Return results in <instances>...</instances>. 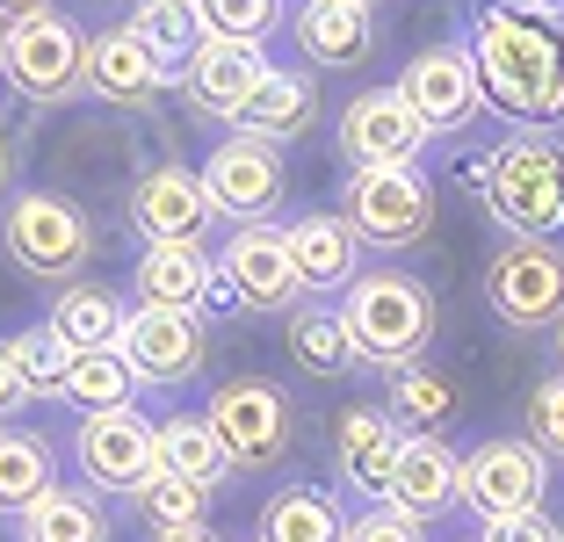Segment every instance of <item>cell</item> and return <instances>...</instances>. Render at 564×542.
I'll use <instances>...</instances> for the list:
<instances>
[{"instance_id":"1","label":"cell","mask_w":564,"mask_h":542,"mask_svg":"<svg viewBox=\"0 0 564 542\" xmlns=\"http://www.w3.org/2000/svg\"><path fill=\"white\" fill-rule=\"evenodd\" d=\"M470 58L485 80V109L514 131H564V22L535 15L521 0H478L470 15Z\"/></svg>"},{"instance_id":"2","label":"cell","mask_w":564,"mask_h":542,"mask_svg":"<svg viewBox=\"0 0 564 542\" xmlns=\"http://www.w3.org/2000/svg\"><path fill=\"white\" fill-rule=\"evenodd\" d=\"M485 210L507 239H564V131H507L485 152Z\"/></svg>"},{"instance_id":"3","label":"cell","mask_w":564,"mask_h":542,"mask_svg":"<svg viewBox=\"0 0 564 542\" xmlns=\"http://www.w3.org/2000/svg\"><path fill=\"white\" fill-rule=\"evenodd\" d=\"M340 318L362 347V369L377 377L420 369V355L434 347V290L405 268H362V282L340 296Z\"/></svg>"},{"instance_id":"4","label":"cell","mask_w":564,"mask_h":542,"mask_svg":"<svg viewBox=\"0 0 564 542\" xmlns=\"http://www.w3.org/2000/svg\"><path fill=\"white\" fill-rule=\"evenodd\" d=\"M0 247L30 282H80V268L95 261V217L58 188H22L0 210Z\"/></svg>"},{"instance_id":"5","label":"cell","mask_w":564,"mask_h":542,"mask_svg":"<svg viewBox=\"0 0 564 542\" xmlns=\"http://www.w3.org/2000/svg\"><path fill=\"white\" fill-rule=\"evenodd\" d=\"M0 80L22 101H36V109L73 101L87 87V30L73 15H58V8L8 22L0 30Z\"/></svg>"},{"instance_id":"6","label":"cell","mask_w":564,"mask_h":542,"mask_svg":"<svg viewBox=\"0 0 564 542\" xmlns=\"http://www.w3.org/2000/svg\"><path fill=\"white\" fill-rule=\"evenodd\" d=\"M340 217L355 225L362 247L405 253L434 231V188H427L420 166H362V174H348V188H340Z\"/></svg>"},{"instance_id":"7","label":"cell","mask_w":564,"mask_h":542,"mask_svg":"<svg viewBox=\"0 0 564 542\" xmlns=\"http://www.w3.org/2000/svg\"><path fill=\"white\" fill-rule=\"evenodd\" d=\"M485 304H492L499 326L514 333H557L564 318V247L550 239H507V247L485 261Z\"/></svg>"},{"instance_id":"8","label":"cell","mask_w":564,"mask_h":542,"mask_svg":"<svg viewBox=\"0 0 564 542\" xmlns=\"http://www.w3.org/2000/svg\"><path fill=\"white\" fill-rule=\"evenodd\" d=\"M73 463L95 492H123L131 499L152 470H160V420L138 405L123 412H80V427H73Z\"/></svg>"},{"instance_id":"9","label":"cell","mask_w":564,"mask_h":542,"mask_svg":"<svg viewBox=\"0 0 564 542\" xmlns=\"http://www.w3.org/2000/svg\"><path fill=\"white\" fill-rule=\"evenodd\" d=\"M282 181H290V174H282V145L247 138V131H225L210 145V160H203V196H210L217 217H232L239 231L275 217Z\"/></svg>"},{"instance_id":"10","label":"cell","mask_w":564,"mask_h":542,"mask_svg":"<svg viewBox=\"0 0 564 542\" xmlns=\"http://www.w3.org/2000/svg\"><path fill=\"white\" fill-rule=\"evenodd\" d=\"M117 355L131 361V377L152 383V391H182V383L203 377V355H210V333H203V312H166V304H131L123 318Z\"/></svg>"},{"instance_id":"11","label":"cell","mask_w":564,"mask_h":542,"mask_svg":"<svg viewBox=\"0 0 564 542\" xmlns=\"http://www.w3.org/2000/svg\"><path fill=\"white\" fill-rule=\"evenodd\" d=\"M399 95H405V109H413L434 138H456V131H470V123L485 116V80H478L470 44L413 51V66L399 73Z\"/></svg>"},{"instance_id":"12","label":"cell","mask_w":564,"mask_h":542,"mask_svg":"<svg viewBox=\"0 0 564 542\" xmlns=\"http://www.w3.org/2000/svg\"><path fill=\"white\" fill-rule=\"evenodd\" d=\"M203 420L217 427L232 470H268V463L290 448V398H282L275 383H261V377L217 383L210 405H203Z\"/></svg>"},{"instance_id":"13","label":"cell","mask_w":564,"mask_h":542,"mask_svg":"<svg viewBox=\"0 0 564 542\" xmlns=\"http://www.w3.org/2000/svg\"><path fill=\"white\" fill-rule=\"evenodd\" d=\"M550 492V456L521 434H492L464 456V507H478L485 521H514L535 513Z\"/></svg>"},{"instance_id":"14","label":"cell","mask_w":564,"mask_h":542,"mask_svg":"<svg viewBox=\"0 0 564 542\" xmlns=\"http://www.w3.org/2000/svg\"><path fill=\"white\" fill-rule=\"evenodd\" d=\"M340 152H348V166L362 174V166H420L434 145V131L420 123L413 109H405L399 87H369V95H355L348 109H340Z\"/></svg>"},{"instance_id":"15","label":"cell","mask_w":564,"mask_h":542,"mask_svg":"<svg viewBox=\"0 0 564 542\" xmlns=\"http://www.w3.org/2000/svg\"><path fill=\"white\" fill-rule=\"evenodd\" d=\"M217 268H225V282L239 290V312H297L304 304V282H297V261H290V231L282 225H247L225 239V253H217Z\"/></svg>"},{"instance_id":"16","label":"cell","mask_w":564,"mask_h":542,"mask_svg":"<svg viewBox=\"0 0 564 542\" xmlns=\"http://www.w3.org/2000/svg\"><path fill=\"white\" fill-rule=\"evenodd\" d=\"M131 225H138L145 247H203L210 225H217L210 196H203V174H188L174 160L145 166L138 188H131Z\"/></svg>"},{"instance_id":"17","label":"cell","mask_w":564,"mask_h":542,"mask_svg":"<svg viewBox=\"0 0 564 542\" xmlns=\"http://www.w3.org/2000/svg\"><path fill=\"white\" fill-rule=\"evenodd\" d=\"M268 44H247V36H203V51L182 66V101L196 116H217V123H239V109L253 101V87L268 80Z\"/></svg>"},{"instance_id":"18","label":"cell","mask_w":564,"mask_h":542,"mask_svg":"<svg viewBox=\"0 0 564 542\" xmlns=\"http://www.w3.org/2000/svg\"><path fill=\"white\" fill-rule=\"evenodd\" d=\"M399 456H405V434H399V420H391L383 405L340 412V427H333V470H340V485H348L355 499H369V507H391Z\"/></svg>"},{"instance_id":"19","label":"cell","mask_w":564,"mask_h":542,"mask_svg":"<svg viewBox=\"0 0 564 542\" xmlns=\"http://www.w3.org/2000/svg\"><path fill=\"white\" fill-rule=\"evenodd\" d=\"M290 36L304 51V73H362L377 58V15L348 0H304Z\"/></svg>"},{"instance_id":"20","label":"cell","mask_w":564,"mask_h":542,"mask_svg":"<svg viewBox=\"0 0 564 542\" xmlns=\"http://www.w3.org/2000/svg\"><path fill=\"white\" fill-rule=\"evenodd\" d=\"M282 231H290V261H297L304 296H348L362 282V239L340 210H312Z\"/></svg>"},{"instance_id":"21","label":"cell","mask_w":564,"mask_h":542,"mask_svg":"<svg viewBox=\"0 0 564 542\" xmlns=\"http://www.w3.org/2000/svg\"><path fill=\"white\" fill-rule=\"evenodd\" d=\"M160 87H166V66L138 44L131 30H95V36H87V87H80V95L138 116V109L160 101Z\"/></svg>"},{"instance_id":"22","label":"cell","mask_w":564,"mask_h":542,"mask_svg":"<svg viewBox=\"0 0 564 542\" xmlns=\"http://www.w3.org/2000/svg\"><path fill=\"white\" fill-rule=\"evenodd\" d=\"M456 499H464V456H456L442 434H405L391 507L413 513V521H427V513H448Z\"/></svg>"},{"instance_id":"23","label":"cell","mask_w":564,"mask_h":542,"mask_svg":"<svg viewBox=\"0 0 564 542\" xmlns=\"http://www.w3.org/2000/svg\"><path fill=\"white\" fill-rule=\"evenodd\" d=\"M312 123H318V73H304V66H275L261 87H253V101L239 109L232 131L268 138V145H290V138H304Z\"/></svg>"},{"instance_id":"24","label":"cell","mask_w":564,"mask_h":542,"mask_svg":"<svg viewBox=\"0 0 564 542\" xmlns=\"http://www.w3.org/2000/svg\"><path fill=\"white\" fill-rule=\"evenodd\" d=\"M282 347H290V361H297L304 377H318V383L362 377V347H355L340 304H297V312H290V326H282Z\"/></svg>"},{"instance_id":"25","label":"cell","mask_w":564,"mask_h":542,"mask_svg":"<svg viewBox=\"0 0 564 542\" xmlns=\"http://www.w3.org/2000/svg\"><path fill=\"white\" fill-rule=\"evenodd\" d=\"M123 318H131V304H123L109 282H66V290L51 296V333L73 347V355H101V347L123 340Z\"/></svg>"},{"instance_id":"26","label":"cell","mask_w":564,"mask_h":542,"mask_svg":"<svg viewBox=\"0 0 564 542\" xmlns=\"http://www.w3.org/2000/svg\"><path fill=\"white\" fill-rule=\"evenodd\" d=\"M217 261L203 247H145L131 268L138 304H166V312H203V290H210Z\"/></svg>"},{"instance_id":"27","label":"cell","mask_w":564,"mask_h":542,"mask_svg":"<svg viewBox=\"0 0 564 542\" xmlns=\"http://www.w3.org/2000/svg\"><path fill=\"white\" fill-rule=\"evenodd\" d=\"M261 542H348V521L318 485H282L261 507Z\"/></svg>"},{"instance_id":"28","label":"cell","mask_w":564,"mask_h":542,"mask_svg":"<svg viewBox=\"0 0 564 542\" xmlns=\"http://www.w3.org/2000/svg\"><path fill=\"white\" fill-rule=\"evenodd\" d=\"M51 485H58V456H51L44 434L0 427V513H15V521H22Z\"/></svg>"},{"instance_id":"29","label":"cell","mask_w":564,"mask_h":542,"mask_svg":"<svg viewBox=\"0 0 564 542\" xmlns=\"http://www.w3.org/2000/svg\"><path fill=\"white\" fill-rule=\"evenodd\" d=\"M383 412L399 420V434H442L456 420V377L442 369H399V377H383Z\"/></svg>"},{"instance_id":"30","label":"cell","mask_w":564,"mask_h":542,"mask_svg":"<svg viewBox=\"0 0 564 542\" xmlns=\"http://www.w3.org/2000/svg\"><path fill=\"white\" fill-rule=\"evenodd\" d=\"M160 470H174V477L210 492L217 477L232 470V456H225V442H217V427L203 412H166L160 420Z\"/></svg>"},{"instance_id":"31","label":"cell","mask_w":564,"mask_h":542,"mask_svg":"<svg viewBox=\"0 0 564 542\" xmlns=\"http://www.w3.org/2000/svg\"><path fill=\"white\" fill-rule=\"evenodd\" d=\"M22 542H109V513L80 485H51L30 513H22Z\"/></svg>"},{"instance_id":"32","label":"cell","mask_w":564,"mask_h":542,"mask_svg":"<svg viewBox=\"0 0 564 542\" xmlns=\"http://www.w3.org/2000/svg\"><path fill=\"white\" fill-rule=\"evenodd\" d=\"M123 30L138 36V44L152 51V58H160L166 73H182L188 58H196L203 51V15H196V0H166V8H131V22H123Z\"/></svg>"},{"instance_id":"33","label":"cell","mask_w":564,"mask_h":542,"mask_svg":"<svg viewBox=\"0 0 564 542\" xmlns=\"http://www.w3.org/2000/svg\"><path fill=\"white\" fill-rule=\"evenodd\" d=\"M138 391H145V383L131 377V361H123L117 347L73 355V369H66V405H80V412H123V405H138Z\"/></svg>"},{"instance_id":"34","label":"cell","mask_w":564,"mask_h":542,"mask_svg":"<svg viewBox=\"0 0 564 542\" xmlns=\"http://www.w3.org/2000/svg\"><path fill=\"white\" fill-rule=\"evenodd\" d=\"M131 507H138V521H145L152 535H174V528L210 521V492L188 485V477H174V470H152L145 485L131 492Z\"/></svg>"},{"instance_id":"35","label":"cell","mask_w":564,"mask_h":542,"mask_svg":"<svg viewBox=\"0 0 564 542\" xmlns=\"http://www.w3.org/2000/svg\"><path fill=\"white\" fill-rule=\"evenodd\" d=\"M15 369H22V383H30V398H66V369H73V347L58 340L51 326H30V333H15Z\"/></svg>"},{"instance_id":"36","label":"cell","mask_w":564,"mask_h":542,"mask_svg":"<svg viewBox=\"0 0 564 542\" xmlns=\"http://www.w3.org/2000/svg\"><path fill=\"white\" fill-rule=\"evenodd\" d=\"M521 442H535L550 463H564V369L529 391V405H521Z\"/></svg>"},{"instance_id":"37","label":"cell","mask_w":564,"mask_h":542,"mask_svg":"<svg viewBox=\"0 0 564 542\" xmlns=\"http://www.w3.org/2000/svg\"><path fill=\"white\" fill-rule=\"evenodd\" d=\"M196 15L210 36H247V44H268L282 0H196Z\"/></svg>"},{"instance_id":"38","label":"cell","mask_w":564,"mask_h":542,"mask_svg":"<svg viewBox=\"0 0 564 542\" xmlns=\"http://www.w3.org/2000/svg\"><path fill=\"white\" fill-rule=\"evenodd\" d=\"M348 542H427V535H420V521L399 513V507H362L348 521Z\"/></svg>"},{"instance_id":"39","label":"cell","mask_w":564,"mask_h":542,"mask_svg":"<svg viewBox=\"0 0 564 542\" xmlns=\"http://www.w3.org/2000/svg\"><path fill=\"white\" fill-rule=\"evenodd\" d=\"M478 542H564V528L535 507V513H514V521H485Z\"/></svg>"},{"instance_id":"40","label":"cell","mask_w":564,"mask_h":542,"mask_svg":"<svg viewBox=\"0 0 564 542\" xmlns=\"http://www.w3.org/2000/svg\"><path fill=\"white\" fill-rule=\"evenodd\" d=\"M22 405H30V383H22V369H15V347L0 340V427H15Z\"/></svg>"},{"instance_id":"41","label":"cell","mask_w":564,"mask_h":542,"mask_svg":"<svg viewBox=\"0 0 564 542\" xmlns=\"http://www.w3.org/2000/svg\"><path fill=\"white\" fill-rule=\"evenodd\" d=\"M203 312H217V318H225V312H239V290L225 282V268H217V275H210V290H203Z\"/></svg>"},{"instance_id":"42","label":"cell","mask_w":564,"mask_h":542,"mask_svg":"<svg viewBox=\"0 0 564 542\" xmlns=\"http://www.w3.org/2000/svg\"><path fill=\"white\" fill-rule=\"evenodd\" d=\"M152 542H225L210 521H196V528H174V535H152Z\"/></svg>"},{"instance_id":"43","label":"cell","mask_w":564,"mask_h":542,"mask_svg":"<svg viewBox=\"0 0 564 542\" xmlns=\"http://www.w3.org/2000/svg\"><path fill=\"white\" fill-rule=\"evenodd\" d=\"M51 0H0V22H22V15H44Z\"/></svg>"},{"instance_id":"44","label":"cell","mask_w":564,"mask_h":542,"mask_svg":"<svg viewBox=\"0 0 564 542\" xmlns=\"http://www.w3.org/2000/svg\"><path fill=\"white\" fill-rule=\"evenodd\" d=\"M8 181H15V145H8V131H0V196H8Z\"/></svg>"},{"instance_id":"45","label":"cell","mask_w":564,"mask_h":542,"mask_svg":"<svg viewBox=\"0 0 564 542\" xmlns=\"http://www.w3.org/2000/svg\"><path fill=\"white\" fill-rule=\"evenodd\" d=\"M521 8H535V15H557V22H564V0H521Z\"/></svg>"},{"instance_id":"46","label":"cell","mask_w":564,"mask_h":542,"mask_svg":"<svg viewBox=\"0 0 564 542\" xmlns=\"http://www.w3.org/2000/svg\"><path fill=\"white\" fill-rule=\"evenodd\" d=\"M557 361H564V318H557Z\"/></svg>"},{"instance_id":"47","label":"cell","mask_w":564,"mask_h":542,"mask_svg":"<svg viewBox=\"0 0 564 542\" xmlns=\"http://www.w3.org/2000/svg\"><path fill=\"white\" fill-rule=\"evenodd\" d=\"M348 8H369V15H377V0H348Z\"/></svg>"},{"instance_id":"48","label":"cell","mask_w":564,"mask_h":542,"mask_svg":"<svg viewBox=\"0 0 564 542\" xmlns=\"http://www.w3.org/2000/svg\"><path fill=\"white\" fill-rule=\"evenodd\" d=\"M131 8H166V0H131Z\"/></svg>"},{"instance_id":"49","label":"cell","mask_w":564,"mask_h":542,"mask_svg":"<svg viewBox=\"0 0 564 542\" xmlns=\"http://www.w3.org/2000/svg\"><path fill=\"white\" fill-rule=\"evenodd\" d=\"M0 30H8V22H0Z\"/></svg>"}]
</instances>
